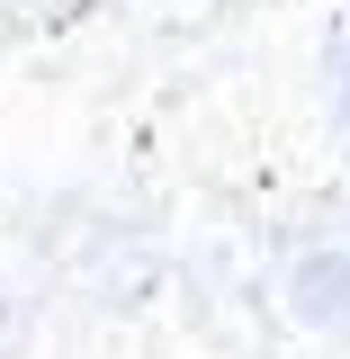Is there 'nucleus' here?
<instances>
[{
	"label": "nucleus",
	"mask_w": 350,
	"mask_h": 359,
	"mask_svg": "<svg viewBox=\"0 0 350 359\" xmlns=\"http://www.w3.org/2000/svg\"><path fill=\"white\" fill-rule=\"evenodd\" d=\"M332 81H342V108H350V27H342V45H332Z\"/></svg>",
	"instance_id": "f03ea898"
},
{
	"label": "nucleus",
	"mask_w": 350,
	"mask_h": 359,
	"mask_svg": "<svg viewBox=\"0 0 350 359\" xmlns=\"http://www.w3.org/2000/svg\"><path fill=\"white\" fill-rule=\"evenodd\" d=\"M288 297H297V314H306V323H350V243L306 252V261H297V278H288Z\"/></svg>",
	"instance_id": "f257e3e1"
}]
</instances>
